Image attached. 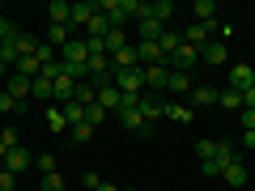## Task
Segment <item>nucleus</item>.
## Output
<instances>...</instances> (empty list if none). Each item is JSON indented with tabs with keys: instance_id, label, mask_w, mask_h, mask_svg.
<instances>
[{
	"instance_id": "1",
	"label": "nucleus",
	"mask_w": 255,
	"mask_h": 191,
	"mask_svg": "<svg viewBox=\"0 0 255 191\" xmlns=\"http://www.w3.org/2000/svg\"><path fill=\"white\" fill-rule=\"evenodd\" d=\"M98 9H102V17L111 21V30H124L132 17H136V21L145 17L149 4H145V0H98Z\"/></svg>"
},
{
	"instance_id": "2",
	"label": "nucleus",
	"mask_w": 255,
	"mask_h": 191,
	"mask_svg": "<svg viewBox=\"0 0 255 191\" xmlns=\"http://www.w3.org/2000/svg\"><path fill=\"white\" fill-rule=\"evenodd\" d=\"M115 90L124 94H145V68H119L115 73Z\"/></svg>"
},
{
	"instance_id": "3",
	"label": "nucleus",
	"mask_w": 255,
	"mask_h": 191,
	"mask_svg": "<svg viewBox=\"0 0 255 191\" xmlns=\"http://www.w3.org/2000/svg\"><path fill=\"white\" fill-rule=\"evenodd\" d=\"M94 13H102L98 0H81V4H73V13H68V30H85L94 21Z\"/></svg>"
},
{
	"instance_id": "4",
	"label": "nucleus",
	"mask_w": 255,
	"mask_h": 191,
	"mask_svg": "<svg viewBox=\"0 0 255 191\" xmlns=\"http://www.w3.org/2000/svg\"><path fill=\"white\" fill-rule=\"evenodd\" d=\"M166 81H170V64H149L145 68V94H166Z\"/></svg>"
},
{
	"instance_id": "5",
	"label": "nucleus",
	"mask_w": 255,
	"mask_h": 191,
	"mask_svg": "<svg viewBox=\"0 0 255 191\" xmlns=\"http://www.w3.org/2000/svg\"><path fill=\"white\" fill-rule=\"evenodd\" d=\"M90 60V43H85V38H68V43L60 47V64H85Z\"/></svg>"
},
{
	"instance_id": "6",
	"label": "nucleus",
	"mask_w": 255,
	"mask_h": 191,
	"mask_svg": "<svg viewBox=\"0 0 255 191\" xmlns=\"http://www.w3.org/2000/svg\"><path fill=\"white\" fill-rule=\"evenodd\" d=\"M196 60H200V47H187V43H183L166 64H170V73H191V68H196Z\"/></svg>"
},
{
	"instance_id": "7",
	"label": "nucleus",
	"mask_w": 255,
	"mask_h": 191,
	"mask_svg": "<svg viewBox=\"0 0 255 191\" xmlns=\"http://www.w3.org/2000/svg\"><path fill=\"white\" fill-rule=\"evenodd\" d=\"M213 26H217V21H213ZM213 26H209V21H191V26L183 30V43H187V47H204V43H213Z\"/></svg>"
},
{
	"instance_id": "8",
	"label": "nucleus",
	"mask_w": 255,
	"mask_h": 191,
	"mask_svg": "<svg viewBox=\"0 0 255 191\" xmlns=\"http://www.w3.org/2000/svg\"><path fill=\"white\" fill-rule=\"evenodd\" d=\"M140 115H145V123H157L166 115V98L162 94H140Z\"/></svg>"
},
{
	"instance_id": "9",
	"label": "nucleus",
	"mask_w": 255,
	"mask_h": 191,
	"mask_svg": "<svg viewBox=\"0 0 255 191\" xmlns=\"http://www.w3.org/2000/svg\"><path fill=\"white\" fill-rule=\"evenodd\" d=\"M251 81H255V68H251V64H234V68H230V90L247 94V90H251Z\"/></svg>"
},
{
	"instance_id": "10",
	"label": "nucleus",
	"mask_w": 255,
	"mask_h": 191,
	"mask_svg": "<svg viewBox=\"0 0 255 191\" xmlns=\"http://www.w3.org/2000/svg\"><path fill=\"white\" fill-rule=\"evenodd\" d=\"M213 102H217V90H213V85H204V81L191 85V94H187V106L191 110H196V106H213Z\"/></svg>"
},
{
	"instance_id": "11",
	"label": "nucleus",
	"mask_w": 255,
	"mask_h": 191,
	"mask_svg": "<svg viewBox=\"0 0 255 191\" xmlns=\"http://www.w3.org/2000/svg\"><path fill=\"white\" fill-rule=\"evenodd\" d=\"M73 90H77V81H73V77H68V73L60 68V77L51 81V98H55V102L64 106V102H73Z\"/></svg>"
},
{
	"instance_id": "12",
	"label": "nucleus",
	"mask_w": 255,
	"mask_h": 191,
	"mask_svg": "<svg viewBox=\"0 0 255 191\" xmlns=\"http://www.w3.org/2000/svg\"><path fill=\"white\" fill-rule=\"evenodd\" d=\"M200 60H204V64H213V68H221V64L230 60V51H226V43H221V38H213V43H204V47H200Z\"/></svg>"
},
{
	"instance_id": "13",
	"label": "nucleus",
	"mask_w": 255,
	"mask_h": 191,
	"mask_svg": "<svg viewBox=\"0 0 255 191\" xmlns=\"http://www.w3.org/2000/svg\"><path fill=\"white\" fill-rule=\"evenodd\" d=\"M119 68H140V55H136V47H119V51L111 55V73H119Z\"/></svg>"
},
{
	"instance_id": "14",
	"label": "nucleus",
	"mask_w": 255,
	"mask_h": 191,
	"mask_svg": "<svg viewBox=\"0 0 255 191\" xmlns=\"http://www.w3.org/2000/svg\"><path fill=\"white\" fill-rule=\"evenodd\" d=\"M13 73H17V77H26V81H34V77L43 73V64H38V55H34V51H26L17 64H13Z\"/></svg>"
},
{
	"instance_id": "15",
	"label": "nucleus",
	"mask_w": 255,
	"mask_h": 191,
	"mask_svg": "<svg viewBox=\"0 0 255 191\" xmlns=\"http://www.w3.org/2000/svg\"><path fill=\"white\" fill-rule=\"evenodd\" d=\"M26 166H34V157H30L21 145H17V149H9V157H4V170H9V174H21Z\"/></svg>"
},
{
	"instance_id": "16",
	"label": "nucleus",
	"mask_w": 255,
	"mask_h": 191,
	"mask_svg": "<svg viewBox=\"0 0 255 191\" xmlns=\"http://www.w3.org/2000/svg\"><path fill=\"white\" fill-rule=\"evenodd\" d=\"M136 30H140V43H157V38L166 34V26H162L157 17H140V21H136Z\"/></svg>"
},
{
	"instance_id": "17",
	"label": "nucleus",
	"mask_w": 255,
	"mask_h": 191,
	"mask_svg": "<svg viewBox=\"0 0 255 191\" xmlns=\"http://www.w3.org/2000/svg\"><path fill=\"white\" fill-rule=\"evenodd\" d=\"M119 102H124V94L115 90V81H111V85H102V90H98V106L107 110V115H115V110H119Z\"/></svg>"
},
{
	"instance_id": "18",
	"label": "nucleus",
	"mask_w": 255,
	"mask_h": 191,
	"mask_svg": "<svg viewBox=\"0 0 255 191\" xmlns=\"http://www.w3.org/2000/svg\"><path fill=\"white\" fill-rule=\"evenodd\" d=\"M30 85H34V81H26V77H17V73H13L9 81H4V94H9L13 102H26V98H30Z\"/></svg>"
},
{
	"instance_id": "19",
	"label": "nucleus",
	"mask_w": 255,
	"mask_h": 191,
	"mask_svg": "<svg viewBox=\"0 0 255 191\" xmlns=\"http://www.w3.org/2000/svg\"><path fill=\"white\" fill-rule=\"evenodd\" d=\"M136 55H140V68H149V64H166V55H162L157 43H136Z\"/></svg>"
},
{
	"instance_id": "20",
	"label": "nucleus",
	"mask_w": 255,
	"mask_h": 191,
	"mask_svg": "<svg viewBox=\"0 0 255 191\" xmlns=\"http://www.w3.org/2000/svg\"><path fill=\"white\" fill-rule=\"evenodd\" d=\"M191 85H196V77H191V73H170V81H166V94H183V98H187Z\"/></svg>"
},
{
	"instance_id": "21",
	"label": "nucleus",
	"mask_w": 255,
	"mask_h": 191,
	"mask_svg": "<svg viewBox=\"0 0 255 191\" xmlns=\"http://www.w3.org/2000/svg\"><path fill=\"white\" fill-rule=\"evenodd\" d=\"M170 13H174V0H149L145 17H157V21L166 26V21H170Z\"/></svg>"
},
{
	"instance_id": "22",
	"label": "nucleus",
	"mask_w": 255,
	"mask_h": 191,
	"mask_svg": "<svg viewBox=\"0 0 255 191\" xmlns=\"http://www.w3.org/2000/svg\"><path fill=\"white\" fill-rule=\"evenodd\" d=\"M166 119H174V123H191L196 110H191L187 102H166Z\"/></svg>"
},
{
	"instance_id": "23",
	"label": "nucleus",
	"mask_w": 255,
	"mask_h": 191,
	"mask_svg": "<svg viewBox=\"0 0 255 191\" xmlns=\"http://www.w3.org/2000/svg\"><path fill=\"white\" fill-rule=\"evenodd\" d=\"M73 102H77V106H94V102H98V90H94L90 81H77V90H73Z\"/></svg>"
},
{
	"instance_id": "24",
	"label": "nucleus",
	"mask_w": 255,
	"mask_h": 191,
	"mask_svg": "<svg viewBox=\"0 0 255 191\" xmlns=\"http://www.w3.org/2000/svg\"><path fill=\"white\" fill-rule=\"evenodd\" d=\"M107 34H111V21L102 17V13H94V21L85 26V38H102V43H107Z\"/></svg>"
},
{
	"instance_id": "25",
	"label": "nucleus",
	"mask_w": 255,
	"mask_h": 191,
	"mask_svg": "<svg viewBox=\"0 0 255 191\" xmlns=\"http://www.w3.org/2000/svg\"><path fill=\"white\" fill-rule=\"evenodd\" d=\"M157 47H162V55H166V60H170V55H174V51H179V47H183V34H179V30H166V34L157 38Z\"/></svg>"
},
{
	"instance_id": "26",
	"label": "nucleus",
	"mask_w": 255,
	"mask_h": 191,
	"mask_svg": "<svg viewBox=\"0 0 255 191\" xmlns=\"http://www.w3.org/2000/svg\"><path fill=\"white\" fill-rule=\"evenodd\" d=\"M213 162H217V166H221V170H226V166H230V162H238V149H234V145H230V140H217V153H213Z\"/></svg>"
},
{
	"instance_id": "27",
	"label": "nucleus",
	"mask_w": 255,
	"mask_h": 191,
	"mask_svg": "<svg viewBox=\"0 0 255 191\" xmlns=\"http://www.w3.org/2000/svg\"><path fill=\"white\" fill-rule=\"evenodd\" d=\"M221 179H226L230 187H243V183H247V166L243 162H230L226 170H221Z\"/></svg>"
},
{
	"instance_id": "28",
	"label": "nucleus",
	"mask_w": 255,
	"mask_h": 191,
	"mask_svg": "<svg viewBox=\"0 0 255 191\" xmlns=\"http://www.w3.org/2000/svg\"><path fill=\"white\" fill-rule=\"evenodd\" d=\"M47 13H51V26H68V13H73V4L51 0V4H47Z\"/></svg>"
},
{
	"instance_id": "29",
	"label": "nucleus",
	"mask_w": 255,
	"mask_h": 191,
	"mask_svg": "<svg viewBox=\"0 0 255 191\" xmlns=\"http://www.w3.org/2000/svg\"><path fill=\"white\" fill-rule=\"evenodd\" d=\"M217 102H221L226 110H243V94L230 90V85H226V90H217Z\"/></svg>"
},
{
	"instance_id": "30",
	"label": "nucleus",
	"mask_w": 255,
	"mask_h": 191,
	"mask_svg": "<svg viewBox=\"0 0 255 191\" xmlns=\"http://www.w3.org/2000/svg\"><path fill=\"white\" fill-rule=\"evenodd\" d=\"M191 21H209L213 26V21H217V4H213V0H196V17Z\"/></svg>"
},
{
	"instance_id": "31",
	"label": "nucleus",
	"mask_w": 255,
	"mask_h": 191,
	"mask_svg": "<svg viewBox=\"0 0 255 191\" xmlns=\"http://www.w3.org/2000/svg\"><path fill=\"white\" fill-rule=\"evenodd\" d=\"M47 127H51L55 136H60V132H68V119H64V110H60V106L47 110Z\"/></svg>"
},
{
	"instance_id": "32",
	"label": "nucleus",
	"mask_w": 255,
	"mask_h": 191,
	"mask_svg": "<svg viewBox=\"0 0 255 191\" xmlns=\"http://www.w3.org/2000/svg\"><path fill=\"white\" fill-rule=\"evenodd\" d=\"M68 38H73V30H68V26H51V30H47V43H51L55 51H60V47L68 43Z\"/></svg>"
},
{
	"instance_id": "33",
	"label": "nucleus",
	"mask_w": 255,
	"mask_h": 191,
	"mask_svg": "<svg viewBox=\"0 0 255 191\" xmlns=\"http://www.w3.org/2000/svg\"><path fill=\"white\" fill-rule=\"evenodd\" d=\"M30 98L51 102V81H47V77H34V85H30Z\"/></svg>"
},
{
	"instance_id": "34",
	"label": "nucleus",
	"mask_w": 255,
	"mask_h": 191,
	"mask_svg": "<svg viewBox=\"0 0 255 191\" xmlns=\"http://www.w3.org/2000/svg\"><path fill=\"white\" fill-rule=\"evenodd\" d=\"M107 119H111V115H107V110L98 106V102H94V106H85V123H90V127H98V123H107Z\"/></svg>"
},
{
	"instance_id": "35",
	"label": "nucleus",
	"mask_w": 255,
	"mask_h": 191,
	"mask_svg": "<svg viewBox=\"0 0 255 191\" xmlns=\"http://www.w3.org/2000/svg\"><path fill=\"white\" fill-rule=\"evenodd\" d=\"M38 187H43V191H64V174H60V170H55V174H43Z\"/></svg>"
},
{
	"instance_id": "36",
	"label": "nucleus",
	"mask_w": 255,
	"mask_h": 191,
	"mask_svg": "<svg viewBox=\"0 0 255 191\" xmlns=\"http://www.w3.org/2000/svg\"><path fill=\"white\" fill-rule=\"evenodd\" d=\"M119 47H128V34H124V30H111V34H107V55H115Z\"/></svg>"
},
{
	"instance_id": "37",
	"label": "nucleus",
	"mask_w": 255,
	"mask_h": 191,
	"mask_svg": "<svg viewBox=\"0 0 255 191\" xmlns=\"http://www.w3.org/2000/svg\"><path fill=\"white\" fill-rule=\"evenodd\" d=\"M213 153H217V140H196V157L200 162H213Z\"/></svg>"
},
{
	"instance_id": "38",
	"label": "nucleus",
	"mask_w": 255,
	"mask_h": 191,
	"mask_svg": "<svg viewBox=\"0 0 255 191\" xmlns=\"http://www.w3.org/2000/svg\"><path fill=\"white\" fill-rule=\"evenodd\" d=\"M68 136H73L77 145H85V140L94 136V127H90V123H77V127H68Z\"/></svg>"
},
{
	"instance_id": "39",
	"label": "nucleus",
	"mask_w": 255,
	"mask_h": 191,
	"mask_svg": "<svg viewBox=\"0 0 255 191\" xmlns=\"http://www.w3.org/2000/svg\"><path fill=\"white\" fill-rule=\"evenodd\" d=\"M34 166H38L43 174H55V157H51V153H38V157H34Z\"/></svg>"
},
{
	"instance_id": "40",
	"label": "nucleus",
	"mask_w": 255,
	"mask_h": 191,
	"mask_svg": "<svg viewBox=\"0 0 255 191\" xmlns=\"http://www.w3.org/2000/svg\"><path fill=\"white\" fill-rule=\"evenodd\" d=\"M13 34H21V30H17V21L0 17V43H4V38H13Z\"/></svg>"
},
{
	"instance_id": "41",
	"label": "nucleus",
	"mask_w": 255,
	"mask_h": 191,
	"mask_svg": "<svg viewBox=\"0 0 255 191\" xmlns=\"http://www.w3.org/2000/svg\"><path fill=\"white\" fill-rule=\"evenodd\" d=\"M13 187H17V174H9L4 166H0V191H13Z\"/></svg>"
},
{
	"instance_id": "42",
	"label": "nucleus",
	"mask_w": 255,
	"mask_h": 191,
	"mask_svg": "<svg viewBox=\"0 0 255 191\" xmlns=\"http://www.w3.org/2000/svg\"><path fill=\"white\" fill-rule=\"evenodd\" d=\"M0 140H4V145H9V149H17V145H21V136H17V127H4V132H0Z\"/></svg>"
},
{
	"instance_id": "43",
	"label": "nucleus",
	"mask_w": 255,
	"mask_h": 191,
	"mask_svg": "<svg viewBox=\"0 0 255 191\" xmlns=\"http://www.w3.org/2000/svg\"><path fill=\"white\" fill-rule=\"evenodd\" d=\"M238 119H243V132H255V110H238Z\"/></svg>"
},
{
	"instance_id": "44",
	"label": "nucleus",
	"mask_w": 255,
	"mask_h": 191,
	"mask_svg": "<svg viewBox=\"0 0 255 191\" xmlns=\"http://www.w3.org/2000/svg\"><path fill=\"white\" fill-rule=\"evenodd\" d=\"M17 106H21V102H13V98H9V94L0 90V110H4V115H9V110H17Z\"/></svg>"
},
{
	"instance_id": "45",
	"label": "nucleus",
	"mask_w": 255,
	"mask_h": 191,
	"mask_svg": "<svg viewBox=\"0 0 255 191\" xmlns=\"http://www.w3.org/2000/svg\"><path fill=\"white\" fill-rule=\"evenodd\" d=\"M243 110H255V81H251V90L243 94Z\"/></svg>"
},
{
	"instance_id": "46",
	"label": "nucleus",
	"mask_w": 255,
	"mask_h": 191,
	"mask_svg": "<svg viewBox=\"0 0 255 191\" xmlns=\"http://www.w3.org/2000/svg\"><path fill=\"white\" fill-rule=\"evenodd\" d=\"M81 183H85V191H98V183H102V179H98V174H94V170H90V174H85V179H81Z\"/></svg>"
},
{
	"instance_id": "47",
	"label": "nucleus",
	"mask_w": 255,
	"mask_h": 191,
	"mask_svg": "<svg viewBox=\"0 0 255 191\" xmlns=\"http://www.w3.org/2000/svg\"><path fill=\"white\" fill-rule=\"evenodd\" d=\"M243 149H255V132H243Z\"/></svg>"
},
{
	"instance_id": "48",
	"label": "nucleus",
	"mask_w": 255,
	"mask_h": 191,
	"mask_svg": "<svg viewBox=\"0 0 255 191\" xmlns=\"http://www.w3.org/2000/svg\"><path fill=\"white\" fill-rule=\"evenodd\" d=\"M9 77H13V68H9V64H0V81H9Z\"/></svg>"
},
{
	"instance_id": "49",
	"label": "nucleus",
	"mask_w": 255,
	"mask_h": 191,
	"mask_svg": "<svg viewBox=\"0 0 255 191\" xmlns=\"http://www.w3.org/2000/svg\"><path fill=\"white\" fill-rule=\"evenodd\" d=\"M4 157H9V145H4V140H0V166H4Z\"/></svg>"
},
{
	"instance_id": "50",
	"label": "nucleus",
	"mask_w": 255,
	"mask_h": 191,
	"mask_svg": "<svg viewBox=\"0 0 255 191\" xmlns=\"http://www.w3.org/2000/svg\"><path fill=\"white\" fill-rule=\"evenodd\" d=\"M98 191H124V187H111V183H98Z\"/></svg>"
},
{
	"instance_id": "51",
	"label": "nucleus",
	"mask_w": 255,
	"mask_h": 191,
	"mask_svg": "<svg viewBox=\"0 0 255 191\" xmlns=\"http://www.w3.org/2000/svg\"><path fill=\"white\" fill-rule=\"evenodd\" d=\"M124 191H136V187H124Z\"/></svg>"
}]
</instances>
